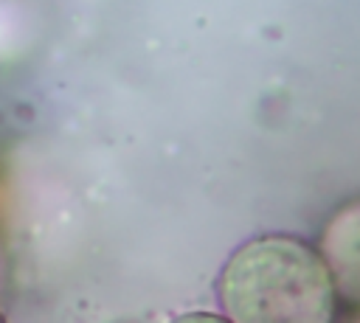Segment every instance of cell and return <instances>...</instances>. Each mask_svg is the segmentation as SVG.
Segmentation results:
<instances>
[{
	"instance_id": "1",
	"label": "cell",
	"mask_w": 360,
	"mask_h": 323,
	"mask_svg": "<svg viewBox=\"0 0 360 323\" xmlns=\"http://www.w3.org/2000/svg\"><path fill=\"white\" fill-rule=\"evenodd\" d=\"M0 320H3V312H0Z\"/></svg>"
}]
</instances>
